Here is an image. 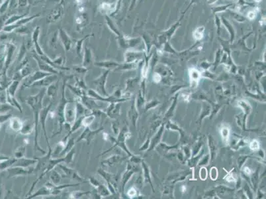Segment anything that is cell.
<instances>
[{
  "label": "cell",
  "mask_w": 266,
  "mask_h": 199,
  "mask_svg": "<svg viewBox=\"0 0 266 199\" xmlns=\"http://www.w3.org/2000/svg\"><path fill=\"white\" fill-rule=\"evenodd\" d=\"M45 88L42 89L35 95L30 96L25 100V103L30 106L33 113V121L35 124V139H34V145L35 151H38L42 154H46V152L43 149L38 143V124H39V114L41 110L43 107L42 100L46 94Z\"/></svg>",
  "instance_id": "1"
},
{
  "label": "cell",
  "mask_w": 266,
  "mask_h": 199,
  "mask_svg": "<svg viewBox=\"0 0 266 199\" xmlns=\"http://www.w3.org/2000/svg\"><path fill=\"white\" fill-rule=\"evenodd\" d=\"M74 78V76H64L62 78L63 83H62V95L61 98L59 102V106L57 108V116H58V122H59V130L56 133H55L52 135V137H55L56 135H58L61 133L62 132L63 128H64V124L65 123V111L66 106L68 104L72 103V102L71 100L68 99L66 97V83L67 81L69 79Z\"/></svg>",
  "instance_id": "2"
},
{
  "label": "cell",
  "mask_w": 266,
  "mask_h": 199,
  "mask_svg": "<svg viewBox=\"0 0 266 199\" xmlns=\"http://www.w3.org/2000/svg\"><path fill=\"white\" fill-rule=\"evenodd\" d=\"M110 71L111 70H105L102 74L93 81V83L96 87V91L100 94L106 97L109 96L106 90V83H107V80Z\"/></svg>",
  "instance_id": "3"
},
{
  "label": "cell",
  "mask_w": 266,
  "mask_h": 199,
  "mask_svg": "<svg viewBox=\"0 0 266 199\" xmlns=\"http://www.w3.org/2000/svg\"><path fill=\"white\" fill-rule=\"evenodd\" d=\"M103 129L104 128L103 127H102V126L98 129H96L95 130L91 129L90 127L85 128L83 132L81 133L78 138L77 139L76 143H78L80 142H81V141H85V142L88 143V145H89L95 138L96 135L99 133L102 132Z\"/></svg>",
  "instance_id": "4"
},
{
  "label": "cell",
  "mask_w": 266,
  "mask_h": 199,
  "mask_svg": "<svg viewBox=\"0 0 266 199\" xmlns=\"http://www.w3.org/2000/svg\"><path fill=\"white\" fill-rule=\"evenodd\" d=\"M50 75L51 74L48 73V72H43L42 70L36 71L35 72H33V73L32 72L29 76H28L27 78H25V79H24V81L21 85V89L23 90L27 88H31V85L34 83V82L44 79V78Z\"/></svg>",
  "instance_id": "5"
},
{
  "label": "cell",
  "mask_w": 266,
  "mask_h": 199,
  "mask_svg": "<svg viewBox=\"0 0 266 199\" xmlns=\"http://www.w3.org/2000/svg\"><path fill=\"white\" fill-rule=\"evenodd\" d=\"M52 103L50 102L49 104H48L47 106H43L41 110V112L39 114V123L41 124L42 129L43 131V133H44V135L45 137V139H46L48 147H50V145L49 143V139H48V135H47L46 125V120L48 118V115L50 113V109L52 108Z\"/></svg>",
  "instance_id": "6"
},
{
  "label": "cell",
  "mask_w": 266,
  "mask_h": 199,
  "mask_svg": "<svg viewBox=\"0 0 266 199\" xmlns=\"http://www.w3.org/2000/svg\"><path fill=\"white\" fill-rule=\"evenodd\" d=\"M87 95L88 96L91 97L94 99H95L97 101H101V102H109L110 103H119L120 102L124 101L126 99L123 98H117L114 97L113 95L109 96L107 97L104 96L103 95L100 94L98 93V92L94 89H89L87 92Z\"/></svg>",
  "instance_id": "7"
},
{
  "label": "cell",
  "mask_w": 266,
  "mask_h": 199,
  "mask_svg": "<svg viewBox=\"0 0 266 199\" xmlns=\"http://www.w3.org/2000/svg\"><path fill=\"white\" fill-rule=\"evenodd\" d=\"M52 149L51 147H48V152L46 154H45L44 156L42 157H35L37 160V163L35 165V167H34V173H37L39 171L42 173L46 168L48 161L52 157Z\"/></svg>",
  "instance_id": "8"
},
{
  "label": "cell",
  "mask_w": 266,
  "mask_h": 199,
  "mask_svg": "<svg viewBox=\"0 0 266 199\" xmlns=\"http://www.w3.org/2000/svg\"><path fill=\"white\" fill-rule=\"evenodd\" d=\"M58 166H59L62 172L64 173V176H63V177L69 178L72 179V180H75L81 183H88V181H85V179L81 177L80 174L76 171H75L74 169L68 167L66 165H62L61 163L59 164Z\"/></svg>",
  "instance_id": "9"
},
{
  "label": "cell",
  "mask_w": 266,
  "mask_h": 199,
  "mask_svg": "<svg viewBox=\"0 0 266 199\" xmlns=\"http://www.w3.org/2000/svg\"><path fill=\"white\" fill-rule=\"evenodd\" d=\"M33 57L36 61L37 64L38 66V69H39L40 70L48 72V73H50V74H53V75H59L60 74V72L59 70H56L54 67H52L49 64H48L47 62L42 60L40 58V57L38 55H33Z\"/></svg>",
  "instance_id": "10"
},
{
  "label": "cell",
  "mask_w": 266,
  "mask_h": 199,
  "mask_svg": "<svg viewBox=\"0 0 266 199\" xmlns=\"http://www.w3.org/2000/svg\"><path fill=\"white\" fill-rule=\"evenodd\" d=\"M58 76L59 75L51 74L46 76L44 79L34 82L31 85V87L32 88H47L48 86H50L53 82L58 80Z\"/></svg>",
  "instance_id": "11"
},
{
  "label": "cell",
  "mask_w": 266,
  "mask_h": 199,
  "mask_svg": "<svg viewBox=\"0 0 266 199\" xmlns=\"http://www.w3.org/2000/svg\"><path fill=\"white\" fill-rule=\"evenodd\" d=\"M9 175L10 177H19V176H26L29 175L34 173V167L25 168L22 167L15 166L12 167L9 170Z\"/></svg>",
  "instance_id": "12"
},
{
  "label": "cell",
  "mask_w": 266,
  "mask_h": 199,
  "mask_svg": "<svg viewBox=\"0 0 266 199\" xmlns=\"http://www.w3.org/2000/svg\"><path fill=\"white\" fill-rule=\"evenodd\" d=\"M80 102L83 104L85 107H86L90 111H93L96 109H101L100 106L97 103V100L95 99L91 98V97L88 96L87 94H84L80 98H77Z\"/></svg>",
  "instance_id": "13"
},
{
  "label": "cell",
  "mask_w": 266,
  "mask_h": 199,
  "mask_svg": "<svg viewBox=\"0 0 266 199\" xmlns=\"http://www.w3.org/2000/svg\"><path fill=\"white\" fill-rule=\"evenodd\" d=\"M40 33H41V27H35V30L33 31L32 34V42L34 45V47H35L37 55H38V56H43V55H45L46 54L42 49L41 45H39V43H38Z\"/></svg>",
  "instance_id": "14"
},
{
  "label": "cell",
  "mask_w": 266,
  "mask_h": 199,
  "mask_svg": "<svg viewBox=\"0 0 266 199\" xmlns=\"http://www.w3.org/2000/svg\"><path fill=\"white\" fill-rule=\"evenodd\" d=\"M63 14H64L63 7L61 6L56 7L55 9H53L51 12L47 16L46 21L48 23H52L59 21L62 17Z\"/></svg>",
  "instance_id": "15"
},
{
  "label": "cell",
  "mask_w": 266,
  "mask_h": 199,
  "mask_svg": "<svg viewBox=\"0 0 266 199\" xmlns=\"http://www.w3.org/2000/svg\"><path fill=\"white\" fill-rule=\"evenodd\" d=\"M59 38H60L65 51H69L71 49L72 41L70 36L68 35L67 33L63 29H60L59 30Z\"/></svg>",
  "instance_id": "16"
},
{
  "label": "cell",
  "mask_w": 266,
  "mask_h": 199,
  "mask_svg": "<svg viewBox=\"0 0 266 199\" xmlns=\"http://www.w3.org/2000/svg\"><path fill=\"white\" fill-rule=\"evenodd\" d=\"M75 111H76V120L82 116L91 114V111L88 110L82 104L78 98L75 99Z\"/></svg>",
  "instance_id": "17"
},
{
  "label": "cell",
  "mask_w": 266,
  "mask_h": 199,
  "mask_svg": "<svg viewBox=\"0 0 266 199\" xmlns=\"http://www.w3.org/2000/svg\"><path fill=\"white\" fill-rule=\"evenodd\" d=\"M124 158L118 155H113L112 156L104 159L101 162V165L103 167H113L115 165L121 163Z\"/></svg>",
  "instance_id": "18"
},
{
  "label": "cell",
  "mask_w": 266,
  "mask_h": 199,
  "mask_svg": "<svg viewBox=\"0 0 266 199\" xmlns=\"http://www.w3.org/2000/svg\"><path fill=\"white\" fill-rule=\"evenodd\" d=\"M51 192H52L51 188L48 185H47L46 184H45L44 187L40 188L38 190H37L35 192L31 193L29 196H28L25 198L32 199V198H35L38 197L49 196V195H51Z\"/></svg>",
  "instance_id": "19"
},
{
  "label": "cell",
  "mask_w": 266,
  "mask_h": 199,
  "mask_svg": "<svg viewBox=\"0 0 266 199\" xmlns=\"http://www.w3.org/2000/svg\"><path fill=\"white\" fill-rule=\"evenodd\" d=\"M31 73L32 70L29 65H26L16 72L15 76L13 77V80L21 81L25 79L28 76H29Z\"/></svg>",
  "instance_id": "20"
},
{
  "label": "cell",
  "mask_w": 266,
  "mask_h": 199,
  "mask_svg": "<svg viewBox=\"0 0 266 199\" xmlns=\"http://www.w3.org/2000/svg\"><path fill=\"white\" fill-rule=\"evenodd\" d=\"M119 65V63L112 61H103L94 62V66L109 70L116 69Z\"/></svg>",
  "instance_id": "21"
},
{
  "label": "cell",
  "mask_w": 266,
  "mask_h": 199,
  "mask_svg": "<svg viewBox=\"0 0 266 199\" xmlns=\"http://www.w3.org/2000/svg\"><path fill=\"white\" fill-rule=\"evenodd\" d=\"M37 163V160L35 157L33 159H28L24 157L20 159H17V161L15 163V164L16 166L28 168L33 165H35Z\"/></svg>",
  "instance_id": "22"
},
{
  "label": "cell",
  "mask_w": 266,
  "mask_h": 199,
  "mask_svg": "<svg viewBox=\"0 0 266 199\" xmlns=\"http://www.w3.org/2000/svg\"><path fill=\"white\" fill-rule=\"evenodd\" d=\"M93 61V53L90 48L85 47L84 51L83 61H82V66L88 68L91 65Z\"/></svg>",
  "instance_id": "23"
},
{
  "label": "cell",
  "mask_w": 266,
  "mask_h": 199,
  "mask_svg": "<svg viewBox=\"0 0 266 199\" xmlns=\"http://www.w3.org/2000/svg\"><path fill=\"white\" fill-rule=\"evenodd\" d=\"M33 131H35V124H34V121L31 122L30 120H26L25 122H23V127L21 129L20 133L22 135H31Z\"/></svg>",
  "instance_id": "24"
},
{
  "label": "cell",
  "mask_w": 266,
  "mask_h": 199,
  "mask_svg": "<svg viewBox=\"0 0 266 199\" xmlns=\"http://www.w3.org/2000/svg\"><path fill=\"white\" fill-rule=\"evenodd\" d=\"M58 90H59V80L48 86L46 89V93L50 99L55 100L57 96Z\"/></svg>",
  "instance_id": "25"
},
{
  "label": "cell",
  "mask_w": 266,
  "mask_h": 199,
  "mask_svg": "<svg viewBox=\"0 0 266 199\" xmlns=\"http://www.w3.org/2000/svg\"><path fill=\"white\" fill-rule=\"evenodd\" d=\"M23 122L17 117H12L10 120V128L16 132H19L22 129Z\"/></svg>",
  "instance_id": "26"
},
{
  "label": "cell",
  "mask_w": 266,
  "mask_h": 199,
  "mask_svg": "<svg viewBox=\"0 0 266 199\" xmlns=\"http://www.w3.org/2000/svg\"><path fill=\"white\" fill-rule=\"evenodd\" d=\"M75 144H76V142L74 140V138H70V139L68 138V139L67 142H66L64 148H63L62 152L59 154V157L64 156L66 153L70 152L71 150L74 147Z\"/></svg>",
  "instance_id": "27"
},
{
  "label": "cell",
  "mask_w": 266,
  "mask_h": 199,
  "mask_svg": "<svg viewBox=\"0 0 266 199\" xmlns=\"http://www.w3.org/2000/svg\"><path fill=\"white\" fill-rule=\"evenodd\" d=\"M67 107V106H66ZM76 120L75 107L74 108H66L65 111V122H68L72 125Z\"/></svg>",
  "instance_id": "28"
},
{
  "label": "cell",
  "mask_w": 266,
  "mask_h": 199,
  "mask_svg": "<svg viewBox=\"0 0 266 199\" xmlns=\"http://www.w3.org/2000/svg\"><path fill=\"white\" fill-rule=\"evenodd\" d=\"M92 36H94V34H91V35H87L85 37H84L83 38H80V39L76 41L75 48H76V54L78 57H81V51H82V48H83V45H84V41L88 38L91 37Z\"/></svg>",
  "instance_id": "29"
},
{
  "label": "cell",
  "mask_w": 266,
  "mask_h": 199,
  "mask_svg": "<svg viewBox=\"0 0 266 199\" xmlns=\"http://www.w3.org/2000/svg\"><path fill=\"white\" fill-rule=\"evenodd\" d=\"M97 173H98V174H99V175L104 179L106 183H112L114 174H111L109 172H107L106 171H105L104 169L101 168H99L98 169V171H97Z\"/></svg>",
  "instance_id": "30"
},
{
  "label": "cell",
  "mask_w": 266,
  "mask_h": 199,
  "mask_svg": "<svg viewBox=\"0 0 266 199\" xmlns=\"http://www.w3.org/2000/svg\"><path fill=\"white\" fill-rule=\"evenodd\" d=\"M88 17L84 13H80V15L76 17V23L77 24V27H84L85 23H88Z\"/></svg>",
  "instance_id": "31"
},
{
  "label": "cell",
  "mask_w": 266,
  "mask_h": 199,
  "mask_svg": "<svg viewBox=\"0 0 266 199\" xmlns=\"http://www.w3.org/2000/svg\"><path fill=\"white\" fill-rule=\"evenodd\" d=\"M49 173H50L49 178H50V182L52 184H54L55 185H59V184H60V181H61L60 174L54 169L52 170Z\"/></svg>",
  "instance_id": "32"
},
{
  "label": "cell",
  "mask_w": 266,
  "mask_h": 199,
  "mask_svg": "<svg viewBox=\"0 0 266 199\" xmlns=\"http://www.w3.org/2000/svg\"><path fill=\"white\" fill-rule=\"evenodd\" d=\"M7 61H6V65L7 66H9V65L11 63L12 58L14 55L16 51V46L13 44V43H9L7 45Z\"/></svg>",
  "instance_id": "33"
},
{
  "label": "cell",
  "mask_w": 266,
  "mask_h": 199,
  "mask_svg": "<svg viewBox=\"0 0 266 199\" xmlns=\"http://www.w3.org/2000/svg\"><path fill=\"white\" fill-rule=\"evenodd\" d=\"M91 194V191H74L71 192L69 195L68 198L71 199H79L82 197L87 196Z\"/></svg>",
  "instance_id": "34"
},
{
  "label": "cell",
  "mask_w": 266,
  "mask_h": 199,
  "mask_svg": "<svg viewBox=\"0 0 266 199\" xmlns=\"http://www.w3.org/2000/svg\"><path fill=\"white\" fill-rule=\"evenodd\" d=\"M95 119V115L91 112V114L84 115L82 120V127L87 128L90 127V125L94 122Z\"/></svg>",
  "instance_id": "35"
},
{
  "label": "cell",
  "mask_w": 266,
  "mask_h": 199,
  "mask_svg": "<svg viewBox=\"0 0 266 199\" xmlns=\"http://www.w3.org/2000/svg\"><path fill=\"white\" fill-rule=\"evenodd\" d=\"M66 88H68L70 90V91L72 92V93L76 96L77 98H80L81 96H82L84 94H85L84 90L81 89L80 88H79V87L76 86L75 85L72 86L71 84L66 83Z\"/></svg>",
  "instance_id": "36"
},
{
  "label": "cell",
  "mask_w": 266,
  "mask_h": 199,
  "mask_svg": "<svg viewBox=\"0 0 266 199\" xmlns=\"http://www.w3.org/2000/svg\"><path fill=\"white\" fill-rule=\"evenodd\" d=\"M95 189L97 191H98V192L99 194V195L101 196V197L102 198H105V197H107L111 195V194L109 192L107 187H106V185H105V184H103L102 183H100L98 187L97 188H95Z\"/></svg>",
  "instance_id": "37"
},
{
  "label": "cell",
  "mask_w": 266,
  "mask_h": 199,
  "mask_svg": "<svg viewBox=\"0 0 266 199\" xmlns=\"http://www.w3.org/2000/svg\"><path fill=\"white\" fill-rule=\"evenodd\" d=\"M27 51V48L26 47L25 43L23 42L22 43L21 46L20 50H19V53H18V55H17V60H18V62L19 63H21L26 58L25 56H26Z\"/></svg>",
  "instance_id": "38"
},
{
  "label": "cell",
  "mask_w": 266,
  "mask_h": 199,
  "mask_svg": "<svg viewBox=\"0 0 266 199\" xmlns=\"http://www.w3.org/2000/svg\"><path fill=\"white\" fill-rule=\"evenodd\" d=\"M75 154H76V149L75 148H73L70 152L66 153L64 156H63L64 158V163L66 164H69L73 162Z\"/></svg>",
  "instance_id": "39"
},
{
  "label": "cell",
  "mask_w": 266,
  "mask_h": 199,
  "mask_svg": "<svg viewBox=\"0 0 266 199\" xmlns=\"http://www.w3.org/2000/svg\"><path fill=\"white\" fill-rule=\"evenodd\" d=\"M25 17V15H13L11 17L7 18L6 23H5L4 25H11V24L15 23L17 22L19 20H20L23 17Z\"/></svg>",
  "instance_id": "40"
},
{
  "label": "cell",
  "mask_w": 266,
  "mask_h": 199,
  "mask_svg": "<svg viewBox=\"0 0 266 199\" xmlns=\"http://www.w3.org/2000/svg\"><path fill=\"white\" fill-rule=\"evenodd\" d=\"M20 82H21V81H19V80H13L11 86H9V94H10V95L12 97H14V96H15V94L16 93V91L18 88V87H19V84H20Z\"/></svg>",
  "instance_id": "41"
},
{
  "label": "cell",
  "mask_w": 266,
  "mask_h": 199,
  "mask_svg": "<svg viewBox=\"0 0 266 199\" xmlns=\"http://www.w3.org/2000/svg\"><path fill=\"white\" fill-rule=\"evenodd\" d=\"M27 147L25 145H21V147L17 149L15 152V157L16 159H20L24 157L26 155Z\"/></svg>",
  "instance_id": "42"
},
{
  "label": "cell",
  "mask_w": 266,
  "mask_h": 199,
  "mask_svg": "<svg viewBox=\"0 0 266 199\" xmlns=\"http://www.w3.org/2000/svg\"><path fill=\"white\" fill-rule=\"evenodd\" d=\"M59 31H56L53 36L51 37V38L50 39L49 43H48V45H49L50 47L52 49H56L57 47V42H58V39H59Z\"/></svg>",
  "instance_id": "43"
},
{
  "label": "cell",
  "mask_w": 266,
  "mask_h": 199,
  "mask_svg": "<svg viewBox=\"0 0 266 199\" xmlns=\"http://www.w3.org/2000/svg\"><path fill=\"white\" fill-rule=\"evenodd\" d=\"M105 22H106V23H107V25L108 27L114 33H115L116 35H120L119 31H118V30L117 29V28H116L115 27L113 23L112 22V20H111V19H110V17L108 16H107V15H105Z\"/></svg>",
  "instance_id": "44"
},
{
  "label": "cell",
  "mask_w": 266,
  "mask_h": 199,
  "mask_svg": "<svg viewBox=\"0 0 266 199\" xmlns=\"http://www.w3.org/2000/svg\"><path fill=\"white\" fill-rule=\"evenodd\" d=\"M75 80H76V83H75V86L79 87L81 89L85 90H87V85L85 84V82L84 81V80L83 79H80L78 77H75Z\"/></svg>",
  "instance_id": "45"
},
{
  "label": "cell",
  "mask_w": 266,
  "mask_h": 199,
  "mask_svg": "<svg viewBox=\"0 0 266 199\" xmlns=\"http://www.w3.org/2000/svg\"><path fill=\"white\" fill-rule=\"evenodd\" d=\"M14 31H15V33L19 34V35H27L28 32H29V30H28V28L26 27L25 25L19 27Z\"/></svg>",
  "instance_id": "46"
},
{
  "label": "cell",
  "mask_w": 266,
  "mask_h": 199,
  "mask_svg": "<svg viewBox=\"0 0 266 199\" xmlns=\"http://www.w3.org/2000/svg\"><path fill=\"white\" fill-rule=\"evenodd\" d=\"M133 174V172L130 171H127L126 172L123 176L122 178V184H123V190H124V187L126 185V184L129 181V179L131 177V175Z\"/></svg>",
  "instance_id": "47"
},
{
  "label": "cell",
  "mask_w": 266,
  "mask_h": 199,
  "mask_svg": "<svg viewBox=\"0 0 266 199\" xmlns=\"http://www.w3.org/2000/svg\"><path fill=\"white\" fill-rule=\"evenodd\" d=\"M72 70L74 71H75L76 73L78 74H81V75H85L87 72H88V69L85 67H84L83 66H74L72 67Z\"/></svg>",
  "instance_id": "48"
},
{
  "label": "cell",
  "mask_w": 266,
  "mask_h": 199,
  "mask_svg": "<svg viewBox=\"0 0 266 199\" xmlns=\"http://www.w3.org/2000/svg\"><path fill=\"white\" fill-rule=\"evenodd\" d=\"M88 182L89 183V184H91V186L94 187V188H97L98 187V186L99 185V184L101 183L98 179H97L94 176H90L88 178Z\"/></svg>",
  "instance_id": "49"
},
{
  "label": "cell",
  "mask_w": 266,
  "mask_h": 199,
  "mask_svg": "<svg viewBox=\"0 0 266 199\" xmlns=\"http://www.w3.org/2000/svg\"><path fill=\"white\" fill-rule=\"evenodd\" d=\"M221 134L223 138V139L225 142H227V140L229 139V129L227 127L222 128L221 130Z\"/></svg>",
  "instance_id": "50"
},
{
  "label": "cell",
  "mask_w": 266,
  "mask_h": 199,
  "mask_svg": "<svg viewBox=\"0 0 266 199\" xmlns=\"http://www.w3.org/2000/svg\"><path fill=\"white\" fill-rule=\"evenodd\" d=\"M199 77V73L195 69H191L190 71V78L192 81H196Z\"/></svg>",
  "instance_id": "51"
},
{
  "label": "cell",
  "mask_w": 266,
  "mask_h": 199,
  "mask_svg": "<svg viewBox=\"0 0 266 199\" xmlns=\"http://www.w3.org/2000/svg\"><path fill=\"white\" fill-rule=\"evenodd\" d=\"M250 148L251 149H252V150H254V151L258 149V148H259V143H258V142H257V141L254 140V141H253L252 142H251V143H250Z\"/></svg>",
  "instance_id": "52"
},
{
  "label": "cell",
  "mask_w": 266,
  "mask_h": 199,
  "mask_svg": "<svg viewBox=\"0 0 266 199\" xmlns=\"http://www.w3.org/2000/svg\"><path fill=\"white\" fill-rule=\"evenodd\" d=\"M136 195H137V191L135 190V189L134 188H130L129 190V191H128V192H127V195L129 197H130V198L134 197V196H136Z\"/></svg>",
  "instance_id": "53"
},
{
  "label": "cell",
  "mask_w": 266,
  "mask_h": 199,
  "mask_svg": "<svg viewBox=\"0 0 266 199\" xmlns=\"http://www.w3.org/2000/svg\"><path fill=\"white\" fill-rule=\"evenodd\" d=\"M193 36H194L195 38H196V39H201V38H202L203 37V33L201 31H199L197 29L194 33V34H193Z\"/></svg>",
  "instance_id": "54"
},
{
  "label": "cell",
  "mask_w": 266,
  "mask_h": 199,
  "mask_svg": "<svg viewBox=\"0 0 266 199\" xmlns=\"http://www.w3.org/2000/svg\"><path fill=\"white\" fill-rule=\"evenodd\" d=\"M207 176V172L206 171L205 169H201V172H200V177L201 179H202L203 180H205Z\"/></svg>",
  "instance_id": "55"
},
{
  "label": "cell",
  "mask_w": 266,
  "mask_h": 199,
  "mask_svg": "<svg viewBox=\"0 0 266 199\" xmlns=\"http://www.w3.org/2000/svg\"><path fill=\"white\" fill-rule=\"evenodd\" d=\"M28 3V0H18V6L19 7H25L27 6V3Z\"/></svg>",
  "instance_id": "56"
},
{
  "label": "cell",
  "mask_w": 266,
  "mask_h": 199,
  "mask_svg": "<svg viewBox=\"0 0 266 199\" xmlns=\"http://www.w3.org/2000/svg\"><path fill=\"white\" fill-rule=\"evenodd\" d=\"M217 174H218V173H217V172L216 171V169L215 168L211 169V179H213L214 176L215 177V179H216L217 176H218V175H217Z\"/></svg>",
  "instance_id": "57"
},
{
  "label": "cell",
  "mask_w": 266,
  "mask_h": 199,
  "mask_svg": "<svg viewBox=\"0 0 266 199\" xmlns=\"http://www.w3.org/2000/svg\"><path fill=\"white\" fill-rule=\"evenodd\" d=\"M255 13H254V12H253V11H250V12H249V13H248V17L250 19H251V20H252V19H254L255 18Z\"/></svg>",
  "instance_id": "58"
},
{
  "label": "cell",
  "mask_w": 266,
  "mask_h": 199,
  "mask_svg": "<svg viewBox=\"0 0 266 199\" xmlns=\"http://www.w3.org/2000/svg\"><path fill=\"white\" fill-rule=\"evenodd\" d=\"M42 0H28V2L29 3L32 4L33 6H35L36 4L38 3L39 2H41Z\"/></svg>",
  "instance_id": "59"
},
{
  "label": "cell",
  "mask_w": 266,
  "mask_h": 199,
  "mask_svg": "<svg viewBox=\"0 0 266 199\" xmlns=\"http://www.w3.org/2000/svg\"><path fill=\"white\" fill-rule=\"evenodd\" d=\"M160 79H161L160 76H159L158 74H155V75H154V79L156 82L160 80Z\"/></svg>",
  "instance_id": "60"
},
{
  "label": "cell",
  "mask_w": 266,
  "mask_h": 199,
  "mask_svg": "<svg viewBox=\"0 0 266 199\" xmlns=\"http://www.w3.org/2000/svg\"><path fill=\"white\" fill-rule=\"evenodd\" d=\"M68 2V0H60L59 3V6H61L62 7L64 6Z\"/></svg>",
  "instance_id": "61"
},
{
  "label": "cell",
  "mask_w": 266,
  "mask_h": 199,
  "mask_svg": "<svg viewBox=\"0 0 266 199\" xmlns=\"http://www.w3.org/2000/svg\"><path fill=\"white\" fill-rule=\"evenodd\" d=\"M244 172L247 174H250L251 173V171H250V169L248 168V167H246L245 169H244Z\"/></svg>",
  "instance_id": "62"
},
{
  "label": "cell",
  "mask_w": 266,
  "mask_h": 199,
  "mask_svg": "<svg viewBox=\"0 0 266 199\" xmlns=\"http://www.w3.org/2000/svg\"><path fill=\"white\" fill-rule=\"evenodd\" d=\"M182 191L183 192H185V187H182Z\"/></svg>",
  "instance_id": "63"
},
{
  "label": "cell",
  "mask_w": 266,
  "mask_h": 199,
  "mask_svg": "<svg viewBox=\"0 0 266 199\" xmlns=\"http://www.w3.org/2000/svg\"><path fill=\"white\" fill-rule=\"evenodd\" d=\"M256 2H259V1H261V0H255Z\"/></svg>",
  "instance_id": "64"
}]
</instances>
